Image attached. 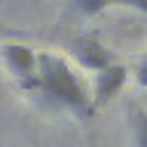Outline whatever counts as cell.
<instances>
[{
  "label": "cell",
  "mask_w": 147,
  "mask_h": 147,
  "mask_svg": "<svg viewBox=\"0 0 147 147\" xmlns=\"http://www.w3.org/2000/svg\"><path fill=\"white\" fill-rule=\"evenodd\" d=\"M110 3H113V0H74V6L80 9L83 16H98V12H104Z\"/></svg>",
  "instance_id": "8992f818"
},
{
  "label": "cell",
  "mask_w": 147,
  "mask_h": 147,
  "mask_svg": "<svg viewBox=\"0 0 147 147\" xmlns=\"http://www.w3.org/2000/svg\"><path fill=\"white\" fill-rule=\"evenodd\" d=\"M132 126H135V144L138 147H147V113L141 107L132 110Z\"/></svg>",
  "instance_id": "5b68a950"
},
{
  "label": "cell",
  "mask_w": 147,
  "mask_h": 147,
  "mask_svg": "<svg viewBox=\"0 0 147 147\" xmlns=\"http://www.w3.org/2000/svg\"><path fill=\"white\" fill-rule=\"evenodd\" d=\"M34 89L43 92L46 98H52L55 104L67 107L71 113H77L80 119L92 117V98L83 80L74 74V67L64 61L61 55L52 52H40L37 55V74H34Z\"/></svg>",
  "instance_id": "6da1fadb"
},
{
  "label": "cell",
  "mask_w": 147,
  "mask_h": 147,
  "mask_svg": "<svg viewBox=\"0 0 147 147\" xmlns=\"http://www.w3.org/2000/svg\"><path fill=\"white\" fill-rule=\"evenodd\" d=\"M74 58L86 71H104L107 64H113L110 49H104V43L95 40V37H77L74 40Z\"/></svg>",
  "instance_id": "3957f363"
},
{
  "label": "cell",
  "mask_w": 147,
  "mask_h": 147,
  "mask_svg": "<svg viewBox=\"0 0 147 147\" xmlns=\"http://www.w3.org/2000/svg\"><path fill=\"white\" fill-rule=\"evenodd\" d=\"M135 80H138V86L141 89H147V58L141 64H138V71H135Z\"/></svg>",
  "instance_id": "52a82bcc"
},
{
  "label": "cell",
  "mask_w": 147,
  "mask_h": 147,
  "mask_svg": "<svg viewBox=\"0 0 147 147\" xmlns=\"http://www.w3.org/2000/svg\"><path fill=\"white\" fill-rule=\"evenodd\" d=\"M129 80V71L123 64H107L104 71H95V80H92V107H101V104H107L113 95H117Z\"/></svg>",
  "instance_id": "7a4b0ae2"
},
{
  "label": "cell",
  "mask_w": 147,
  "mask_h": 147,
  "mask_svg": "<svg viewBox=\"0 0 147 147\" xmlns=\"http://www.w3.org/2000/svg\"><path fill=\"white\" fill-rule=\"evenodd\" d=\"M113 3H126V6H135L141 12H147V0H113Z\"/></svg>",
  "instance_id": "ba28073f"
},
{
  "label": "cell",
  "mask_w": 147,
  "mask_h": 147,
  "mask_svg": "<svg viewBox=\"0 0 147 147\" xmlns=\"http://www.w3.org/2000/svg\"><path fill=\"white\" fill-rule=\"evenodd\" d=\"M3 61L18 80H28L37 74V52L25 43H6L3 46Z\"/></svg>",
  "instance_id": "277c9868"
}]
</instances>
